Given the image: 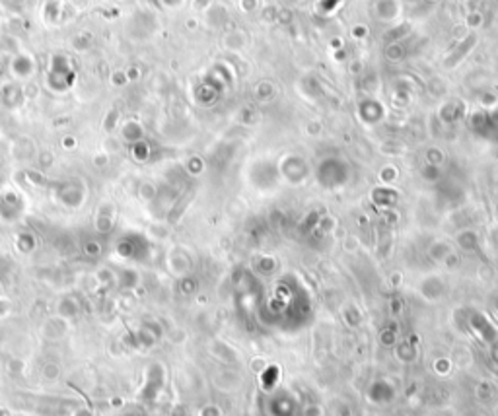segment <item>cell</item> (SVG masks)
<instances>
[{
	"mask_svg": "<svg viewBox=\"0 0 498 416\" xmlns=\"http://www.w3.org/2000/svg\"><path fill=\"white\" fill-rule=\"evenodd\" d=\"M67 331H69V321L62 319V317H59V315L53 317V319H49V321H45L43 329H41L45 339L49 340H59L60 337L67 335Z\"/></svg>",
	"mask_w": 498,
	"mask_h": 416,
	"instance_id": "6da1fadb",
	"label": "cell"
},
{
	"mask_svg": "<svg viewBox=\"0 0 498 416\" xmlns=\"http://www.w3.org/2000/svg\"><path fill=\"white\" fill-rule=\"evenodd\" d=\"M113 226V206H109V210L105 213V204H103L102 208L97 210V216H95V229L97 232H102V234H105V232H109Z\"/></svg>",
	"mask_w": 498,
	"mask_h": 416,
	"instance_id": "7a4b0ae2",
	"label": "cell"
},
{
	"mask_svg": "<svg viewBox=\"0 0 498 416\" xmlns=\"http://www.w3.org/2000/svg\"><path fill=\"white\" fill-rule=\"evenodd\" d=\"M78 314V304L72 300V297H65V300H60L59 304V317H62V319H72L74 315Z\"/></svg>",
	"mask_w": 498,
	"mask_h": 416,
	"instance_id": "3957f363",
	"label": "cell"
},
{
	"mask_svg": "<svg viewBox=\"0 0 498 416\" xmlns=\"http://www.w3.org/2000/svg\"><path fill=\"white\" fill-rule=\"evenodd\" d=\"M60 365L55 364V362H47V364L43 365V377L47 380V382H57L60 377Z\"/></svg>",
	"mask_w": 498,
	"mask_h": 416,
	"instance_id": "277c9868",
	"label": "cell"
}]
</instances>
